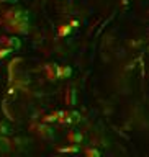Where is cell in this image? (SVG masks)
<instances>
[{
  "instance_id": "obj_8",
  "label": "cell",
  "mask_w": 149,
  "mask_h": 157,
  "mask_svg": "<svg viewBox=\"0 0 149 157\" xmlns=\"http://www.w3.org/2000/svg\"><path fill=\"white\" fill-rule=\"evenodd\" d=\"M8 149V141L5 137H0V151H7Z\"/></svg>"
},
{
  "instance_id": "obj_7",
  "label": "cell",
  "mask_w": 149,
  "mask_h": 157,
  "mask_svg": "<svg viewBox=\"0 0 149 157\" xmlns=\"http://www.w3.org/2000/svg\"><path fill=\"white\" fill-rule=\"evenodd\" d=\"M67 139H69V141H71V142H72V144H76V142H79V141H80V136H79V134H77V132H76V131H72V132H69V136H67Z\"/></svg>"
},
{
  "instance_id": "obj_6",
  "label": "cell",
  "mask_w": 149,
  "mask_h": 157,
  "mask_svg": "<svg viewBox=\"0 0 149 157\" xmlns=\"http://www.w3.org/2000/svg\"><path fill=\"white\" fill-rule=\"evenodd\" d=\"M57 118H59V111L51 113V115H46V116L43 118V121L44 123H53V121H57Z\"/></svg>"
},
{
  "instance_id": "obj_1",
  "label": "cell",
  "mask_w": 149,
  "mask_h": 157,
  "mask_svg": "<svg viewBox=\"0 0 149 157\" xmlns=\"http://www.w3.org/2000/svg\"><path fill=\"white\" fill-rule=\"evenodd\" d=\"M3 25L8 31L12 33H18V34H25L28 33V17L23 10L18 8H10L3 13Z\"/></svg>"
},
{
  "instance_id": "obj_11",
  "label": "cell",
  "mask_w": 149,
  "mask_h": 157,
  "mask_svg": "<svg viewBox=\"0 0 149 157\" xmlns=\"http://www.w3.org/2000/svg\"><path fill=\"white\" fill-rule=\"evenodd\" d=\"M87 155H90V157H98V152L97 151H87Z\"/></svg>"
},
{
  "instance_id": "obj_10",
  "label": "cell",
  "mask_w": 149,
  "mask_h": 157,
  "mask_svg": "<svg viewBox=\"0 0 149 157\" xmlns=\"http://www.w3.org/2000/svg\"><path fill=\"white\" fill-rule=\"evenodd\" d=\"M66 101H67V105H72V103H74V92H72V90H69V92H67Z\"/></svg>"
},
{
  "instance_id": "obj_9",
  "label": "cell",
  "mask_w": 149,
  "mask_h": 157,
  "mask_svg": "<svg viewBox=\"0 0 149 157\" xmlns=\"http://www.w3.org/2000/svg\"><path fill=\"white\" fill-rule=\"evenodd\" d=\"M10 52H12V49H8V48H0V59L7 57Z\"/></svg>"
},
{
  "instance_id": "obj_12",
  "label": "cell",
  "mask_w": 149,
  "mask_h": 157,
  "mask_svg": "<svg viewBox=\"0 0 149 157\" xmlns=\"http://www.w3.org/2000/svg\"><path fill=\"white\" fill-rule=\"evenodd\" d=\"M0 2H17V0H0Z\"/></svg>"
},
{
  "instance_id": "obj_3",
  "label": "cell",
  "mask_w": 149,
  "mask_h": 157,
  "mask_svg": "<svg viewBox=\"0 0 149 157\" xmlns=\"http://www.w3.org/2000/svg\"><path fill=\"white\" fill-rule=\"evenodd\" d=\"M38 134L41 136V137H44V139H49V137H53L51 128H48V126H44V124L38 126Z\"/></svg>"
},
{
  "instance_id": "obj_5",
  "label": "cell",
  "mask_w": 149,
  "mask_h": 157,
  "mask_svg": "<svg viewBox=\"0 0 149 157\" xmlns=\"http://www.w3.org/2000/svg\"><path fill=\"white\" fill-rule=\"evenodd\" d=\"M77 23H71V25H64V26H61L59 28V36H66V34H69L71 33V29L76 26Z\"/></svg>"
},
{
  "instance_id": "obj_4",
  "label": "cell",
  "mask_w": 149,
  "mask_h": 157,
  "mask_svg": "<svg viewBox=\"0 0 149 157\" xmlns=\"http://www.w3.org/2000/svg\"><path fill=\"white\" fill-rule=\"evenodd\" d=\"M71 75V69L66 66H57V77H69Z\"/></svg>"
},
{
  "instance_id": "obj_2",
  "label": "cell",
  "mask_w": 149,
  "mask_h": 157,
  "mask_svg": "<svg viewBox=\"0 0 149 157\" xmlns=\"http://www.w3.org/2000/svg\"><path fill=\"white\" fill-rule=\"evenodd\" d=\"M0 44L2 48H8V49H18L20 48V39L18 38H0Z\"/></svg>"
}]
</instances>
